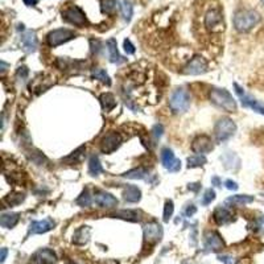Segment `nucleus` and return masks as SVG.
Masks as SVG:
<instances>
[{"label":"nucleus","instance_id":"13","mask_svg":"<svg viewBox=\"0 0 264 264\" xmlns=\"http://www.w3.org/2000/svg\"><path fill=\"white\" fill-rule=\"evenodd\" d=\"M213 148H214L213 141L206 135H201V136L196 137L193 143H192V151L194 153H199V155L210 152V151H213Z\"/></svg>","mask_w":264,"mask_h":264},{"label":"nucleus","instance_id":"1","mask_svg":"<svg viewBox=\"0 0 264 264\" xmlns=\"http://www.w3.org/2000/svg\"><path fill=\"white\" fill-rule=\"evenodd\" d=\"M260 21V15L254 9H240L234 16V27L238 32H248Z\"/></svg>","mask_w":264,"mask_h":264},{"label":"nucleus","instance_id":"34","mask_svg":"<svg viewBox=\"0 0 264 264\" xmlns=\"http://www.w3.org/2000/svg\"><path fill=\"white\" fill-rule=\"evenodd\" d=\"M115 217H119V218L123 219H128V221H139V214H137L136 211H132V210H122L115 213Z\"/></svg>","mask_w":264,"mask_h":264},{"label":"nucleus","instance_id":"14","mask_svg":"<svg viewBox=\"0 0 264 264\" xmlns=\"http://www.w3.org/2000/svg\"><path fill=\"white\" fill-rule=\"evenodd\" d=\"M205 246L209 251L217 252L219 250H222L225 247V243H223L222 238L219 235L218 232L215 231H209L205 236Z\"/></svg>","mask_w":264,"mask_h":264},{"label":"nucleus","instance_id":"33","mask_svg":"<svg viewBox=\"0 0 264 264\" xmlns=\"http://www.w3.org/2000/svg\"><path fill=\"white\" fill-rule=\"evenodd\" d=\"M24 194L23 193H16L12 194V196H9V197L4 198V202H7L9 206H16L19 203H21L24 201Z\"/></svg>","mask_w":264,"mask_h":264},{"label":"nucleus","instance_id":"3","mask_svg":"<svg viewBox=\"0 0 264 264\" xmlns=\"http://www.w3.org/2000/svg\"><path fill=\"white\" fill-rule=\"evenodd\" d=\"M203 25L205 28L211 33H219L225 29V21H223V13L221 8L207 9L205 16H203Z\"/></svg>","mask_w":264,"mask_h":264},{"label":"nucleus","instance_id":"17","mask_svg":"<svg viewBox=\"0 0 264 264\" xmlns=\"http://www.w3.org/2000/svg\"><path fill=\"white\" fill-rule=\"evenodd\" d=\"M21 44H23V48L27 53H32L37 48V37H36V33L33 31H27L25 33L21 34Z\"/></svg>","mask_w":264,"mask_h":264},{"label":"nucleus","instance_id":"30","mask_svg":"<svg viewBox=\"0 0 264 264\" xmlns=\"http://www.w3.org/2000/svg\"><path fill=\"white\" fill-rule=\"evenodd\" d=\"M102 9H103L104 13H115V11L118 9V3L116 0H102Z\"/></svg>","mask_w":264,"mask_h":264},{"label":"nucleus","instance_id":"42","mask_svg":"<svg viewBox=\"0 0 264 264\" xmlns=\"http://www.w3.org/2000/svg\"><path fill=\"white\" fill-rule=\"evenodd\" d=\"M225 185H226L227 189H230V190H236V189H238V185H236V182L231 181V180H226V181H225Z\"/></svg>","mask_w":264,"mask_h":264},{"label":"nucleus","instance_id":"21","mask_svg":"<svg viewBox=\"0 0 264 264\" xmlns=\"http://www.w3.org/2000/svg\"><path fill=\"white\" fill-rule=\"evenodd\" d=\"M124 199L127 201V202H137V201H140L141 198V192L140 189H137L136 186L133 185H130L126 188V190H124Z\"/></svg>","mask_w":264,"mask_h":264},{"label":"nucleus","instance_id":"48","mask_svg":"<svg viewBox=\"0 0 264 264\" xmlns=\"http://www.w3.org/2000/svg\"><path fill=\"white\" fill-rule=\"evenodd\" d=\"M260 1H262V3H263V4H264V0H260Z\"/></svg>","mask_w":264,"mask_h":264},{"label":"nucleus","instance_id":"31","mask_svg":"<svg viewBox=\"0 0 264 264\" xmlns=\"http://www.w3.org/2000/svg\"><path fill=\"white\" fill-rule=\"evenodd\" d=\"M206 164V157L203 155H198V156H192L188 159V166L189 168H196V166H201V165Z\"/></svg>","mask_w":264,"mask_h":264},{"label":"nucleus","instance_id":"35","mask_svg":"<svg viewBox=\"0 0 264 264\" xmlns=\"http://www.w3.org/2000/svg\"><path fill=\"white\" fill-rule=\"evenodd\" d=\"M77 205H79V206L82 207H86V206H90L91 205V196L89 194V190H85L81 196L78 197V199H77Z\"/></svg>","mask_w":264,"mask_h":264},{"label":"nucleus","instance_id":"26","mask_svg":"<svg viewBox=\"0 0 264 264\" xmlns=\"http://www.w3.org/2000/svg\"><path fill=\"white\" fill-rule=\"evenodd\" d=\"M103 172V168L100 165V161H99L98 156H91L90 161H89V173L91 176H98L99 173Z\"/></svg>","mask_w":264,"mask_h":264},{"label":"nucleus","instance_id":"41","mask_svg":"<svg viewBox=\"0 0 264 264\" xmlns=\"http://www.w3.org/2000/svg\"><path fill=\"white\" fill-rule=\"evenodd\" d=\"M153 135H155L156 139H159V137L163 135V126H161V124H156V126H155V128H153Z\"/></svg>","mask_w":264,"mask_h":264},{"label":"nucleus","instance_id":"25","mask_svg":"<svg viewBox=\"0 0 264 264\" xmlns=\"http://www.w3.org/2000/svg\"><path fill=\"white\" fill-rule=\"evenodd\" d=\"M19 222V214L17 213H9V214H3L0 218V225L5 229H12L16 223Z\"/></svg>","mask_w":264,"mask_h":264},{"label":"nucleus","instance_id":"39","mask_svg":"<svg viewBox=\"0 0 264 264\" xmlns=\"http://www.w3.org/2000/svg\"><path fill=\"white\" fill-rule=\"evenodd\" d=\"M123 45H124V50H126V53L127 54L135 53V46L132 45V42L130 41V40H124Z\"/></svg>","mask_w":264,"mask_h":264},{"label":"nucleus","instance_id":"16","mask_svg":"<svg viewBox=\"0 0 264 264\" xmlns=\"http://www.w3.org/2000/svg\"><path fill=\"white\" fill-rule=\"evenodd\" d=\"M94 202L100 207H115L118 205V199L112 194L106 192H97L94 196Z\"/></svg>","mask_w":264,"mask_h":264},{"label":"nucleus","instance_id":"8","mask_svg":"<svg viewBox=\"0 0 264 264\" xmlns=\"http://www.w3.org/2000/svg\"><path fill=\"white\" fill-rule=\"evenodd\" d=\"M207 70V64L205 61V58L196 56L189 61V64L184 67L182 73L188 75H199L203 74Z\"/></svg>","mask_w":264,"mask_h":264},{"label":"nucleus","instance_id":"11","mask_svg":"<svg viewBox=\"0 0 264 264\" xmlns=\"http://www.w3.org/2000/svg\"><path fill=\"white\" fill-rule=\"evenodd\" d=\"M32 264H56L57 263V256L49 248H41L33 254L31 258Z\"/></svg>","mask_w":264,"mask_h":264},{"label":"nucleus","instance_id":"18","mask_svg":"<svg viewBox=\"0 0 264 264\" xmlns=\"http://www.w3.org/2000/svg\"><path fill=\"white\" fill-rule=\"evenodd\" d=\"M239 98L242 106L251 108V110H254L255 112H259V114L264 115V103H262L259 100H256V99H254L252 97H250V95L247 94L240 95Z\"/></svg>","mask_w":264,"mask_h":264},{"label":"nucleus","instance_id":"6","mask_svg":"<svg viewBox=\"0 0 264 264\" xmlns=\"http://www.w3.org/2000/svg\"><path fill=\"white\" fill-rule=\"evenodd\" d=\"M62 19L66 23H70L77 27H85L86 25V16L78 5L69 4L62 11Z\"/></svg>","mask_w":264,"mask_h":264},{"label":"nucleus","instance_id":"47","mask_svg":"<svg viewBox=\"0 0 264 264\" xmlns=\"http://www.w3.org/2000/svg\"><path fill=\"white\" fill-rule=\"evenodd\" d=\"M211 182H213V184H215V185H217V186L221 185V182H219V178L218 177L213 178V180H211Z\"/></svg>","mask_w":264,"mask_h":264},{"label":"nucleus","instance_id":"10","mask_svg":"<svg viewBox=\"0 0 264 264\" xmlns=\"http://www.w3.org/2000/svg\"><path fill=\"white\" fill-rule=\"evenodd\" d=\"M122 143V136L116 132H110L106 136L100 140V151L103 153H111L114 152L115 149H118V147Z\"/></svg>","mask_w":264,"mask_h":264},{"label":"nucleus","instance_id":"2","mask_svg":"<svg viewBox=\"0 0 264 264\" xmlns=\"http://www.w3.org/2000/svg\"><path fill=\"white\" fill-rule=\"evenodd\" d=\"M210 100L217 106L222 108L227 112H235L236 111V102L232 98V95L225 89H218L213 87L210 90Z\"/></svg>","mask_w":264,"mask_h":264},{"label":"nucleus","instance_id":"32","mask_svg":"<svg viewBox=\"0 0 264 264\" xmlns=\"http://www.w3.org/2000/svg\"><path fill=\"white\" fill-rule=\"evenodd\" d=\"M93 78L99 79L100 82L106 83V85H110V83H111L110 77H108V74L103 69H94V70H93Z\"/></svg>","mask_w":264,"mask_h":264},{"label":"nucleus","instance_id":"12","mask_svg":"<svg viewBox=\"0 0 264 264\" xmlns=\"http://www.w3.org/2000/svg\"><path fill=\"white\" fill-rule=\"evenodd\" d=\"M163 236V227L156 222L148 223L144 226V239L149 244L157 243Z\"/></svg>","mask_w":264,"mask_h":264},{"label":"nucleus","instance_id":"24","mask_svg":"<svg viewBox=\"0 0 264 264\" xmlns=\"http://www.w3.org/2000/svg\"><path fill=\"white\" fill-rule=\"evenodd\" d=\"M89 238H90V229H89L87 226H83L75 231L73 242L77 244H85V243H87Z\"/></svg>","mask_w":264,"mask_h":264},{"label":"nucleus","instance_id":"40","mask_svg":"<svg viewBox=\"0 0 264 264\" xmlns=\"http://www.w3.org/2000/svg\"><path fill=\"white\" fill-rule=\"evenodd\" d=\"M17 77L21 79L27 78V77H28V69H27L25 66H21L20 69H19V71H17Z\"/></svg>","mask_w":264,"mask_h":264},{"label":"nucleus","instance_id":"7","mask_svg":"<svg viewBox=\"0 0 264 264\" xmlns=\"http://www.w3.org/2000/svg\"><path fill=\"white\" fill-rule=\"evenodd\" d=\"M75 37V33L70 29H56V31H52V32L48 34V44H49L52 48H56V46L61 45L64 42H67L69 40Z\"/></svg>","mask_w":264,"mask_h":264},{"label":"nucleus","instance_id":"28","mask_svg":"<svg viewBox=\"0 0 264 264\" xmlns=\"http://www.w3.org/2000/svg\"><path fill=\"white\" fill-rule=\"evenodd\" d=\"M148 176V170L143 169V168H139V169H133L127 172L126 174H123V177L131 178V180H143Z\"/></svg>","mask_w":264,"mask_h":264},{"label":"nucleus","instance_id":"29","mask_svg":"<svg viewBox=\"0 0 264 264\" xmlns=\"http://www.w3.org/2000/svg\"><path fill=\"white\" fill-rule=\"evenodd\" d=\"M120 9H122V15H123L124 20L130 21L132 17V13H133V8H132V4L128 1V0H124L122 5H120Z\"/></svg>","mask_w":264,"mask_h":264},{"label":"nucleus","instance_id":"49","mask_svg":"<svg viewBox=\"0 0 264 264\" xmlns=\"http://www.w3.org/2000/svg\"><path fill=\"white\" fill-rule=\"evenodd\" d=\"M67 264H75V263H67Z\"/></svg>","mask_w":264,"mask_h":264},{"label":"nucleus","instance_id":"38","mask_svg":"<svg viewBox=\"0 0 264 264\" xmlns=\"http://www.w3.org/2000/svg\"><path fill=\"white\" fill-rule=\"evenodd\" d=\"M214 198H215L214 190L207 189L202 197V205H209V203H211V201H214Z\"/></svg>","mask_w":264,"mask_h":264},{"label":"nucleus","instance_id":"43","mask_svg":"<svg viewBox=\"0 0 264 264\" xmlns=\"http://www.w3.org/2000/svg\"><path fill=\"white\" fill-rule=\"evenodd\" d=\"M218 259L221 260V262H223V263H225V264H232V263H234V260L231 259L230 256H227V255L218 256Z\"/></svg>","mask_w":264,"mask_h":264},{"label":"nucleus","instance_id":"27","mask_svg":"<svg viewBox=\"0 0 264 264\" xmlns=\"http://www.w3.org/2000/svg\"><path fill=\"white\" fill-rule=\"evenodd\" d=\"M100 103L103 106L104 111H111L116 106V100L112 94H103L100 97Z\"/></svg>","mask_w":264,"mask_h":264},{"label":"nucleus","instance_id":"9","mask_svg":"<svg viewBox=\"0 0 264 264\" xmlns=\"http://www.w3.org/2000/svg\"><path fill=\"white\" fill-rule=\"evenodd\" d=\"M161 163L169 172H178L181 169V161L177 160L172 149L164 148L161 151Z\"/></svg>","mask_w":264,"mask_h":264},{"label":"nucleus","instance_id":"46","mask_svg":"<svg viewBox=\"0 0 264 264\" xmlns=\"http://www.w3.org/2000/svg\"><path fill=\"white\" fill-rule=\"evenodd\" d=\"M24 1V4L29 5V7H32V5H36L37 3V0H23Z\"/></svg>","mask_w":264,"mask_h":264},{"label":"nucleus","instance_id":"37","mask_svg":"<svg viewBox=\"0 0 264 264\" xmlns=\"http://www.w3.org/2000/svg\"><path fill=\"white\" fill-rule=\"evenodd\" d=\"M83 151H85V147H81V148L77 149L75 152L71 153L70 156L66 157L65 161H71V163H73V160H74V163H77V161H81V159H82V155H83V153H81V152H83Z\"/></svg>","mask_w":264,"mask_h":264},{"label":"nucleus","instance_id":"23","mask_svg":"<svg viewBox=\"0 0 264 264\" xmlns=\"http://www.w3.org/2000/svg\"><path fill=\"white\" fill-rule=\"evenodd\" d=\"M254 201V197L251 196H243V194H239V196H232V197H229L226 199V205H234V206H240V205H247V203L252 202Z\"/></svg>","mask_w":264,"mask_h":264},{"label":"nucleus","instance_id":"15","mask_svg":"<svg viewBox=\"0 0 264 264\" xmlns=\"http://www.w3.org/2000/svg\"><path fill=\"white\" fill-rule=\"evenodd\" d=\"M56 223L52 221V219H42V221H34V222L31 223L29 226L28 234H44V232H48L54 227Z\"/></svg>","mask_w":264,"mask_h":264},{"label":"nucleus","instance_id":"4","mask_svg":"<svg viewBox=\"0 0 264 264\" xmlns=\"http://www.w3.org/2000/svg\"><path fill=\"white\" fill-rule=\"evenodd\" d=\"M190 106V97L185 89H177L173 91V94L169 98V107L170 110L176 114L188 111Z\"/></svg>","mask_w":264,"mask_h":264},{"label":"nucleus","instance_id":"22","mask_svg":"<svg viewBox=\"0 0 264 264\" xmlns=\"http://www.w3.org/2000/svg\"><path fill=\"white\" fill-rule=\"evenodd\" d=\"M221 160H222V163L225 164V166H226L227 169H236V168L239 166L240 163L238 156L232 152H226L222 157H221Z\"/></svg>","mask_w":264,"mask_h":264},{"label":"nucleus","instance_id":"45","mask_svg":"<svg viewBox=\"0 0 264 264\" xmlns=\"http://www.w3.org/2000/svg\"><path fill=\"white\" fill-rule=\"evenodd\" d=\"M7 254H8V250H7V248H1V256H0V262H1V263H4Z\"/></svg>","mask_w":264,"mask_h":264},{"label":"nucleus","instance_id":"19","mask_svg":"<svg viewBox=\"0 0 264 264\" xmlns=\"http://www.w3.org/2000/svg\"><path fill=\"white\" fill-rule=\"evenodd\" d=\"M106 46H107L108 52V58L112 64H122L124 62V58L122 57L118 52V45H116L115 38H110L107 42H106Z\"/></svg>","mask_w":264,"mask_h":264},{"label":"nucleus","instance_id":"20","mask_svg":"<svg viewBox=\"0 0 264 264\" xmlns=\"http://www.w3.org/2000/svg\"><path fill=\"white\" fill-rule=\"evenodd\" d=\"M213 218L218 225H227L232 219V213L226 207H217L213 214Z\"/></svg>","mask_w":264,"mask_h":264},{"label":"nucleus","instance_id":"36","mask_svg":"<svg viewBox=\"0 0 264 264\" xmlns=\"http://www.w3.org/2000/svg\"><path fill=\"white\" fill-rule=\"evenodd\" d=\"M173 210H174L173 202H172V201H166V203H165V207H164V221L165 222H168V221L170 219V217L173 215Z\"/></svg>","mask_w":264,"mask_h":264},{"label":"nucleus","instance_id":"5","mask_svg":"<svg viewBox=\"0 0 264 264\" xmlns=\"http://www.w3.org/2000/svg\"><path fill=\"white\" fill-rule=\"evenodd\" d=\"M235 130L236 126L232 120L229 119V118H222V119H219L218 122H217L214 127L215 139H217L218 143L229 140V139L234 135Z\"/></svg>","mask_w":264,"mask_h":264},{"label":"nucleus","instance_id":"44","mask_svg":"<svg viewBox=\"0 0 264 264\" xmlns=\"http://www.w3.org/2000/svg\"><path fill=\"white\" fill-rule=\"evenodd\" d=\"M197 211V209H196V206L194 205H190L189 207H188V210H186V215H189V217H192V215L194 214Z\"/></svg>","mask_w":264,"mask_h":264}]
</instances>
